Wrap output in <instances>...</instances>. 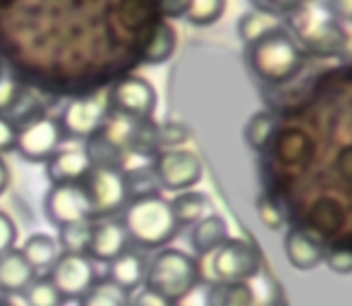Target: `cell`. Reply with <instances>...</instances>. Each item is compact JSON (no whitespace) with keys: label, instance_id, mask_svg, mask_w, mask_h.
Returning a JSON list of instances; mask_svg holds the SVG:
<instances>
[{"label":"cell","instance_id":"cell-1","mask_svg":"<svg viewBox=\"0 0 352 306\" xmlns=\"http://www.w3.org/2000/svg\"><path fill=\"white\" fill-rule=\"evenodd\" d=\"M247 62L256 79L266 84L290 82L305 65V51L285 27H276L247 46Z\"/></svg>","mask_w":352,"mask_h":306},{"label":"cell","instance_id":"cell-2","mask_svg":"<svg viewBox=\"0 0 352 306\" xmlns=\"http://www.w3.org/2000/svg\"><path fill=\"white\" fill-rule=\"evenodd\" d=\"M122 225L137 249H163L177 235V223L170 201L161 194H148L130 199L122 211Z\"/></svg>","mask_w":352,"mask_h":306},{"label":"cell","instance_id":"cell-3","mask_svg":"<svg viewBox=\"0 0 352 306\" xmlns=\"http://www.w3.org/2000/svg\"><path fill=\"white\" fill-rule=\"evenodd\" d=\"M201 280L199 261L180 249H158L146 266L144 287L163 294L173 304L190 297Z\"/></svg>","mask_w":352,"mask_h":306},{"label":"cell","instance_id":"cell-4","mask_svg":"<svg viewBox=\"0 0 352 306\" xmlns=\"http://www.w3.org/2000/svg\"><path fill=\"white\" fill-rule=\"evenodd\" d=\"M316 3L319 0L302 3L297 10H292L287 14V24H290L287 32L307 51L319 53V56H333L345 48L348 34H345L343 22H338L329 10H321Z\"/></svg>","mask_w":352,"mask_h":306},{"label":"cell","instance_id":"cell-5","mask_svg":"<svg viewBox=\"0 0 352 306\" xmlns=\"http://www.w3.org/2000/svg\"><path fill=\"white\" fill-rule=\"evenodd\" d=\"M84 189L91 201L94 218H113L130 204V189L122 167H94L84 180Z\"/></svg>","mask_w":352,"mask_h":306},{"label":"cell","instance_id":"cell-6","mask_svg":"<svg viewBox=\"0 0 352 306\" xmlns=\"http://www.w3.org/2000/svg\"><path fill=\"white\" fill-rule=\"evenodd\" d=\"M151 170L161 189L168 191H190L197 187L204 175L199 156L187 149H168L158 151L151 158Z\"/></svg>","mask_w":352,"mask_h":306},{"label":"cell","instance_id":"cell-7","mask_svg":"<svg viewBox=\"0 0 352 306\" xmlns=\"http://www.w3.org/2000/svg\"><path fill=\"white\" fill-rule=\"evenodd\" d=\"M211 273L218 283H247L259 273V254L254 244L230 237L211 254Z\"/></svg>","mask_w":352,"mask_h":306},{"label":"cell","instance_id":"cell-8","mask_svg":"<svg viewBox=\"0 0 352 306\" xmlns=\"http://www.w3.org/2000/svg\"><path fill=\"white\" fill-rule=\"evenodd\" d=\"M63 130L58 125V117L36 115L22 127H17V141L14 151L29 163H48V158L60 149Z\"/></svg>","mask_w":352,"mask_h":306},{"label":"cell","instance_id":"cell-9","mask_svg":"<svg viewBox=\"0 0 352 306\" xmlns=\"http://www.w3.org/2000/svg\"><path fill=\"white\" fill-rule=\"evenodd\" d=\"M46 218L56 228H65L74 223H91L94 209L84 185H51L43 199Z\"/></svg>","mask_w":352,"mask_h":306},{"label":"cell","instance_id":"cell-10","mask_svg":"<svg viewBox=\"0 0 352 306\" xmlns=\"http://www.w3.org/2000/svg\"><path fill=\"white\" fill-rule=\"evenodd\" d=\"M106 98L113 113H122L135 120H151L156 110V89L148 79L137 75H127L113 84Z\"/></svg>","mask_w":352,"mask_h":306},{"label":"cell","instance_id":"cell-11","mask_svg":"<svg viewBox=\"0 0 352 306\" xmlns=\"http://www.w3.org/2000/svg\"><path fill=\"white\" fill-rule=\"evenodd\" d=\"M108 113V98L106 96H87V98H74L63 108L58 125L63 130V137H72V139H84L94 137L106 122Z\"/></svg>","mask_w":352,"mask_h":306},{"label":"cell","instance_id":"cell-12","mask_svg":"<svg viewBox=\"0 0 352 306\" xmlns=\"http://www.w3.org/2000/svg\"><path fill=\"white\" fill-rule=\"evenodd\" d=\"M87 254H60V259L48 270V280L56 285L58 292L67 299H79L94 287L96 283V268Z\"/></svg>","mask_w":352,"mask_h":306},{"label":"cell","instance_id":"cell-13","mask_svg":"<svg viewBox=\"0 0 352 306\" xmlns=\"http://www.w3.org/2000/svg\"><path fill=\"white\" fill-rule=\"evenodd\" d=\"M130 237L122 225V220H101V223H94L91 228V239H89L87 256L94 263H111L120 254H125L130 249Z\"/></svg>","mask_w":352,"mask_h":306},{"label":"cell","instance_id":"cell-14","mask_svg":"<svg viewBox=\"0 0 352 306\" xmlns=\"http://www.w3.org/2000/svg\"><path fill=\"white\" fill-rule=\"evenodd\" d=\"M283 249H285V259L295 270H314L324 263L326 246L319 237L302 228H290L283 237Z\"/></svg>","mask_w":352,"mask_h":306},{"label":"cell","instance_id":"cell-15","mask_svg":"<svg viewBox=\"0 0 352 306\" xmlns=\"http://www.w3.org/2000/svg\"><path fill=\"white\" fill-rule=\"evenodd\" d=\"M91 170L94 163L87 149H58L46 163L51 185H84Z\"/></svg>","mask_w":352,"mask_h":306},{"label":"cell","instance_id":"cell-16","mask_svg":"<svg viewBox=\"0 0 352 306\" xmlns=\"http://www.w3.org/2000/svg\"><path fill=\"white\" fill-rule=\"evenodd\" d=\"M274 139V156L285 167H305L311 161V156H314V141L302 130L290 127V130L276 132Z\"/></svg>","mask_w":352,"mask_h":306},{"label":"cell","instance_id":"cell-17","mask_svg":"<svg viewBox=\"0 0 352 306\" xmlns=\"http://www.w3.org/2000/svg\"><path fill=\"white\" fill-rule=\"evenodd\" d=\"M146 266L148 261L144 259L142 251L127 249L125 254H120L116 261L108 263V280L116 283L118 287H122L125 292H137L144 287V280H146Z\"/></svg>","mask_w":352,"mask_h":306},{"label":"cell","instance_id":"cell-18","mask_svg":"<svg viewBox=\"0 0 352 306\" xmlns=\"http://www.w3.org/2000/svg\"><path fill=\"white\" fill-rule=\"evenodd\" d=\"M36 278V270L27 263L19 249L0 256V292L3 294H24V290Z\"/></svg>","mask_w":352,"mask_h":306},{"label":"cell","instance_id":"cell-19","mask_svg":"<svg viewBox=\"0 0 352 306\" xmlns=\"http://www.w3.org/2000/svg\"><path fill=\"white\" fill-rule=\"evenodd\" d=\"M230 239L228 235V223L221 215L211 213L204 220H199L197 225H192L190 232V246L195 249V256H211L218 246H223Z\"/></svg>","mask_w":352,"mask_h":306},{"label":"cell","instance_id":"cell-20","mask_svg":"<svg viewBox=\"0 0 352 306\" xmlns=\"http://www.w3.org/2000/svg\"><path fill=\"white\" fill-rule=\"evenodd\" d=\"M177 48V32L170 22H156L148 32L146 41L142 48V60L146 65H163L173 58Z\"/></svg>","mask_w":352,"mask_h":306},{"label":"cell","instance_id":"cell-21","mask_svg":"<svg viewBox=\"0 0 352 306\" xmlns=\"http://www.w3.org/2000/svg\"><path fill=\"white\" fill-rule=\"evenodd\" d=\"M19 254L27 259V263L36 270V275L41 270H51L53 263L60 259V246H58L56 237L46 235V232H34L32 237H27V242L22 244Z\"/></svg>","mask_w":352,"mask_h":306},{"label":"cell","instance_id":"cell-22","mask_svg":"<svg viewBox=\"0 0 352 306\" xmlns=\"http://www.w3.org/2000/svg\"><path fill=\"white\" fill-rule=\"evenodd\" d=\"M173 215H175L177 228H192L206 215H211L213 204L206 194L201 191H180L175 199L170 201Z\"/></svg>","mask_w":352,"mask_h":306},{"label":"cell","instance_id":"cell-23","mask_svg":"<svg viewBox=\"0 0 352 306\" xmlns=\"http://www.w3.org/2000/svg\"><path fill=\"white\" fill-rule=\"evenodd\" d=\"M278 132V117L271 110H256L245 125V141L252 151H264Z\"/></svg>","mask_w":352,"mask_h":306},{"label":"cell","instance_id":"cell-24","mask_svg":"<svg viewBox=\"0 0 352 306\" xmlns=\"http://www.w3.org/2000/svg\"><path fill=\"white\" fill-rule=\"evenodd\" d=\"M206 306H254V292L247 283H213L206 290Z\"/></svg>","mask_w":352,"mask_h":306},{"label":"cell","instance_id":"cell-25","mask_svg":"<svg viewBox=\"0 0 352 306\" xmlns=\"http://www.w3.org/2000/svg\"><path fill=\"white\" fill-rule=\"evenodd\" d=\"M82 306H130V292L111 280H96L94 287L82 297Z\"/></svg>","mask_w":352,"mask_h":306},{"label":"cell","instance_id":"cell-26","mask_svg":"<svg viewBox=\"0 0 352 306\" xmlns=\"http://www.w3.org/2000/svg\"><path fill=\"white\" fill-rule=\"evenodd\" d=\"M94 223H74L58 228V246L63 254H87Z\"/></svg>","mask_w":352,"mask_h":306},{"label":"cell","instance_id":"cell-27","mask_svg":"<svg viewBox=\"0 0 352 306\" xmlns=\"http://www.w3.org/2000/svg\"><path fill=\"white\" fill-rule=\"evenodd\" d=\"M280 22H276V17L271 14H264L259 10H250L247 14H242L240 22H237V32H240V38L250 46L256 38H261L264 34H269L271 29H276Z\"/></svg>","mask_w":352,"mask_h":306},{"label":"cell","instance_id":"cell-28","mask_svg":"<svg viewBox=\"0 0 352 306\" xmlns=\"http://www.w3.org/2000/svg\"><path fill=\"white\" fill-rule=\"evenodd\" d=\"M226 12V0H190L185 19L195 27H211Z\"/></svg>","mask_w":352,"mask_h":306},{"label":"cell","instance_id":"cell-29","mask_svg":"<svg viewBox=\"0 0 352 306\" xmlns=\"http://www.w3.org/2000/svg\"><path fill=\"white\" fill-rule=\"evenodd\" d=\"M24 304L27 306H65V297L56 290L48 278H36L24 290Z\"/></svg>","mask_w":352,"mask_h":306},{"label":"cell","instance_id":"cell-30","mask_svg":"<svg viewBox=\"0 0 352 306\" xmlns=\"http://www.w3.org/2000/svg\"><path fill=\"white\" fill-rule=\"evenodd\" d=\"M156 141H158V151H168V149H180L182 144L190 141V127L182 125V122L168 120L163 125H156Z\"/></svg>","mask_w":352,"mask_h":306},{"label":"cell","instance_id":"cell-31","mask_svg":"<svg viewBox=\"0 0 352 306\" xmlns=\"http://www.w3.org/2000/svg\"><path fill=\"white\" fill-rule=\"evenodd\" d=\"M127 180V189H130V199H140V196H148V194H158V182L156 175H153L151 165L148 167H135V170L125 172Z\"/></svg>","mask_w":352,"mask_h":306},{"label":"cell","instance_id":"cell-32","mask_svg":"<svg viewBox=\"0 0 352 306\" xmlns=\"http://www.w3.org/2000/svg\"><path fill=\"white\" fill-rule=\"evenodd\" d=\"M256 213L261 218V225L271 232H280L285 225V213H283L280 204L271 194H264L256 199Z\"/></svg>","mask_w":352,"mask_h":306},{"label":"cell","instance_id":"cell-33","mask_svg":"<svg viewBox=\"0 0 352 306\" xmlns=\"http://www.w3.org/2000/svg\"><path fill=\"white\" fill-rule=\"evenodd\" d=\"M324 263L336 275H352V246H333L326 249Z\"/></svg>","mask_w":352,"mask_h":306},{"label":"cell","instance_id":"cell-34","mask_svg":"<svg viewBox=\"0 0 352 306\" xmlns=\"http://www.w3.org/2000/svg\"><path fill=\"white\" fill-rule=\"evenodd\" d=\"M252 3H254V10L276 17V14H290L292 10L300 8L302 0H252Z\"/></svg>","mask_w":352,"mask_h":306},{"label":"cell","instance_id":"cell-35","mask_svg":"<svg viewBox=\"0 0 352 306\" xmlns=\"http://www.w3.org/2000/svg\"><path fill=\"white\" fill-rule=\"evenodd\" d=\"M14 242H17V225H14V220L8 213L0 211V256L12 251Z\"/></svg>","mask_w":352,"mask_h":306},{"label":"cell","instance_id":"cell-36","mask_svg":"<svg viewBox=\"0 0 352 306\" xmlns=\"http://www.w3.org/2000/svg\"><path fill=\"white\" fill-rule=\"evenodd\" d=\"M130 306H175V304L163 297V294L153 292V290L140 287L137 292L130 294Z\"/></svg>","mask_w":352,"mask_h":306},{"label":"cell","instance_id":"cell-37","mask_svg":"<svg viewBox=\"0 0 352 306\" xmlns=\"http://www.w3.org/2000/svg\"><path fill=\"white\" fill-rule=\"evenodd\" d=\"M14 141H17V125L5 113H0V153L14 151Z\"/></svg>","mask_w":352,"mask_h":306},{"label":"cell","instance_id":"cell-38","mask_svg":"<svg viewBox=\"0 0 352 306\" xmlns=\"http://www.w3.org/2000/svg\"><path fill=\"white\" fill-rule=\"evenodd\" d=\"M156 8L163 17H185L187 8H190V0H156Z\"/></svg>","mask_w":352,"mask_h":306},{"label":"cell","instance_id":"cell-39","mask_svg":"<svg viewBox=\"0 0 352 306\" xmlns=\"http://www.w3.org/2000/svg\"><path fill=\"white\" fill-rule=\"evenodd\" d=\"M326 10L338 22H352V0H326Z\"/></svg>","mask_w":352,"mask_h":306},{"label":"cell","instance_id":"cell-40","mask_svg":"<svg viewBox=\"0 0 352 306\" xmlns=\"http://www.w3.org/2000/svg\"><path fill=\"white\" fill-rule=\"evenodd\" d=\"M336 167H338V172H340V177H343V180L352 182V146H345V149L338 153Z\"/></svg>","mask_w":352,"mask_h":306},{"label":"cell","instance_id":"cell-41","mask_svg":"<svg viewBox=\"0 0 352 306\" xmlns=\"http://www.w3.org/2000/svg\"><path fill=\"white\" fill-rule=\"evenodd\" d=\"M14 101H17V86L8 79L5 84H0V113L8 110Z\"/></svg>","mask_w":352,"mask_h":306},{"label":"cell","instance_id":"cell-42","mask_svg":"<svg viewBox=\"0 0 352 306\" xmlns=\"http://www.w3.org/2000/svg\"><path fill=\"white\" fill-rule=\"evenodd\" d=\"M8 187H10V167L5 163V158L0 156V196L8 191Z\"/></svg>","mask_w":352,"mask_h":306},{"label":"cell","instance_id":"cell-43","mask_svg":"<svg viewBox=\"0 0 352 306\" xmlns=\"http://www.w3.org/2000/svg\"><path fill=\"white\" fill-rule=\"evenodd\" d=\"M8 67H5V62L3 60H0V84H5V82H8Z\"/></svg>","mask_w":352,"mask_h":306},{"label":"cell","instance_id":"cell-44","mask_svg":"<svg viewBox=\"0 0 352 306\" xmlns=\"http://www.w3.org/2000/svg\"><path fill=\"white\" fill-rule=\"evenodd\" d=\"M0 306H3V302H0Z\"/></svg>","mask_w":352,"mask_h":306}]
</instances>
